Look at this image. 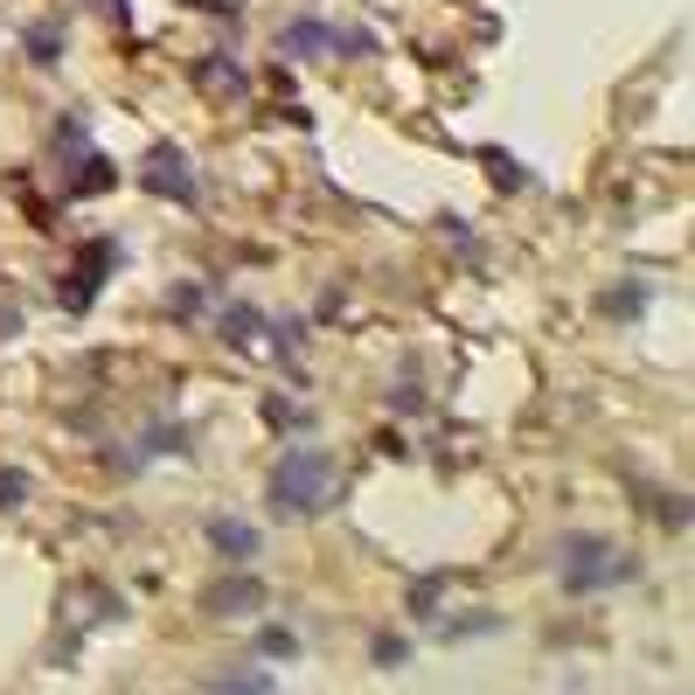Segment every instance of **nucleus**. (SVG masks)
I'll list each match as a JSON object with an SVG mask.
<instances>
[{"label":"nucleus","instance_id":"nucleus-22","mask_svg":"<svg viewBox=\"0 0 695 695\" xmlns=\"http://www.w3.org/2000/svg\"><path fill=\"white\" fill-rule=\"evenodd\" d=\"M654 515H661V529H688V508H682V494H654Z\"/></svg>","mask_w":695,"mask_h":695},{"label":"nucleus","instance_id":"nucleus-4","mask_svg":"<svg viewBox=\"0 0 695 695\" xmlns=\"http://www.w3.org/2000/svg\"><path fill=\"white\" fill-rule=\"evenodd\" d=\"M119 237H91V251L77 257V265L63 272V313H91L105 292V272H119Z\"/></svg>","mask_w":695,"mask_h":695},{"label":"nucleus","instance_id":"nucleus-23","mask_svg":"<svg viewBox=\"0 0 695 695\" xmlns=\"http://www.w3.org/2000/svg\"><path fill=\"white\" fill-rule=\"evenodd\" d=\"M410 661V640H397V633H383L375 640V668H404Z\"/></svg>","mask_w":695,"mask_h":695},{"label":"nucleus","instance_id":"nucleus-9","mask_svg":"<svg viewBox=\"0 0 695 695\" xmlns=\"http://www.w3.org/2000/svg\"><path fill=\"white\" fill-rule=\"evenodd\" d=\"M265 334H272V321H265V313L251 307V299H237V307H223V341H230V348H257V341H265Z\"/></svg>","mask_w":695,"mask_h":695},{"label":"nucleus","instance_id":"nucleus-10","mask_svg":"<svg viewBox=\"0 0 695 695\" xmlns=\"http://www.w3.org/2000/svg\"><path fill=\"white\" fill-rule=\"evenodd\" d=\"M195 84H209V91H243L251 77H243V63L230 49H209V56H195Z\"/></svg>","mask_w":695,"mask_h":695},{"label":"nucleus","instance_id":"nucleus-2","mask_svg":"<svg viewBox=\"0 0 695 695\" xmlns=\"http://www.w3.org/2000/svg\"><path fill=\"white\" fill-rule=\"evenodd\" d=\"M556 577H563V591H571V598H591V591L633 585V577H640V556H619L606 536H563Z\"/></svg>","mask_w":695,"mask_h":695},{"label":"nucleus","instance_id":"nucleus-25","mask_svg":"<svg viewBox=\"0 0 695 695\" xmlns=\"http://www.w3.org/2000/svg\"><path fill=\"white\" fill-rule=\"evenodd\" d=\"M390 410H404V418H410V410H424V383H397V397H390Z\"/></svg>","mask_w":695,"mask_h":695},{"label":"nucleus","instance_id":"nucleus-24","mask_svg":"<svg viewBox=\"0 0 695 695\" xmlns=\"http://www.w3.org/2000/svg\"><path fill=\"white\" fill-rule=\"evenodd\" d=\"M265 418H272V424H307V431H313V410H299V404H286V397H272Z\"/></svg>","mask_w":695,"mask_h":695},{"label":"nucleus","instance_id":"nucleus-5","mask_svg":"<svg viewBox=\"0 0 695 695\" xmlns=\"http://www.w3.org/2000/svg\"><path fill=\"white\" fill-rule=\"evenodd\" d=\"M202 612H216V619H243V612H265V585H257L251 571L237 563V577H216L209 591H202Z\"/></svg>","mask_w":695,"mask_h":695},{"label":"nucleus","instance_id":"nucleus-7","mask_svg":"<svg viewBox=\"0 0 695 695\" xmlns=\"http://www.w3.org/2000/svg\"><path fill=\"white\" fill-rule=\"evenodd\" d=\"M327 49H334V28L313 22V14H299V22L278 28V56H286V63H313V56H327Z\"/></svg>","mask_w":695,"mask_h":695},{"label":"nucleus","instance_id":"nucleus-12","mask_svg":"<svg viewBox=\"0 0 695 695\" xmlns=\"http://www.w3.org/2000/svg\"><path fill=\"white\" fill-rule=\"evenodd\" d=\"M28 63H63V22H35L28 28Z\"/></svg>","mask_w":695,"mask_h":695},{"label":"nucleus","instance_id":"nucleus-20","mask_svg":"<svg viewBox=\"0 0 695 695\" xmlns=\"http://www.w3.org/2000/svg\"><path fill=\"white\" fill-rule=\"evenodd\" d=\"M257 654H272V661H292V654H299V633L265 626V633H257Z\"/></svg>","mask_w":695,"mask_h":695},{"label":"nucleus","instance_id":"nucleus-14","mask_svg":"<svg viewBox=\"0 0 695 695\" xmlns=\"http://www.w3.org/2000/svg\"><path fill=\"white\" fill-rule=\"evenodd\" d=\"M647 286H612L606 299H598V313H612V321H633V313H647Z\"/></svg>","mask_w":695,"mask_h":695},{"label":"nucleus","instance_id":"nucleus-21","mask_svg":"<svg viewBox=\"0 0 695 695\" xmlns=\"http://www.w3.org/2000/svg\"><path fill=\"white\" fill-rule=\"evenodd\" d=\"M209 307V286H181L175 299H167V313H175V321H188V313H202Z\"/></svg>","mask_w":695,"mask_h":695},{"label":"nucleus","instance_id":"nucleus-3","mask_svg":"<svg viewBox=\"0 0 695 695\" xmlns=\"http://www.w3.org/2000/svg\"><path fill=\"white\" fill-rule=\"evenodd\" d=\"M140 188H146V195H160V202H181V209H195V202H202V175H195V160H188L181 146H167V140L140 160Z\"/></svg>","mask_w":695,"mask_h":695},{"label":"nucleus","instance_id":"nucleus-17","mask_svg":"<svg viewBox=\"0 0 695 695\" xmlns=\"http://www.w3.org/2000/svg\"><path fill=\"white\" fill-rule=\"evenodd\" d=\"M28 501V474L22 466H0V515H14Z\"/></svg>","mask_w":695,"mask_h":695},{"label":"nucleus","instance_id":"nucleus-16","mask_svg":"<svg viewBox=\"0 0 695 695\" xmlns=\"http://www.w3.org/2000/svg\"><path fill=\"white\" fill-rule=\"evenodd\" d=\"M439 598H445V571H431L424 585H410V612H418V619H439Z\"/></svg>","mask_w":695,"mask_h":695},{"label":"nucleus","instance_id":"nucleus-15","mask_svg":"<svg viewBox=\"0 0 695 695\" xmlns=\"http://www.w3.org/2000/svg\"><path fill=\"white\" fill-rule=\"evenodd\" d=\"M501 626H508V619H501V612H474V619H453V626H445V640H487V633H501Z\"/></svg>","mask_w":695,"mask_h":695},{"label":"nucleus","instance_id":"nucleus-6","mask_svg":"<svg viewBox=\"0 0 695 695\" xmlns=\"http://www.w3.org/2000/svg\"><path fill=\"white\" fill-rule=\"evenodd\" d=\"M209 550H216L223 563H251L257 550H265V529H257V522H243V515H216V522H209Z\"/></svg>","mask_w":695,"mask_h":695},{"label":"nucleus","instance_id":"nucleus-18","mask_svg":"<svg viewBox=\"0 0 695 695\" xmlns=\"http://www.w3.org/2000/svg\"><path fill=\"white\" fill-rule=\"evenodd\" d=\"M84 140H91V111H63V119H56V146L70 154V146H84Z\"/></svg>","mask_w":695,"mask_h":695},{"label":"nucleus","instance_id":"nucleus-8","mask_svg":"<svg viewBox=\"0 0 695 695\" xmlns=\"http://www.w3.org/2000/svg\"><path fill=\"white\" fill-rule=\"evenodd\" d=\"M63 188H70L77 202H84V195H105V188H119V167H111L105 154H77V160H70V181H63Z\"/></svg>","mask_w":695,"mask_h":695},{"label":"nucleus","instance_id":"nucleus-19","mask_svg":"<svg viewBox=\"0 0 695 695\" xmlns=\"http://www.w3.org/2000/svg\"><path fill=\"white\" fill-rule=\"evenodd\" d=\"M209 688H257V695H265L272 674L265 668H230V674H209Z\"/></svg>","mask_w":695,"mask_h":695},{"label":"nucleus","instance_id":"nucleus-27","mask_svg":"<svg viewBox=\"0 0 695 695\" xmlns=\"http://www.w3.org/2000/svg\"><path fill=\"white\" fill-rule=\"evenodd\" d=\"M188 8H202V14H223V22H237V0H188Z\"/></svg>","mask_w":695,"mask_h":695},{"label":"nucleus","instance_id":"nucleus-11","mask_svg":"<svg viewBox=\"0 0 695 695\" xmlns=\"http://www.w3.org/2000/svg\"><path fill=\"white\" fill-rule=\"evenodd\" d=\"M480 167L494 175V188H501V195H522V188H529V175H522V167H515L508 154H501V146H480Z\"/></svg>","mask_w":695,"mask_h":695},{"label":"nucleus","instance_id":"nucleus-13","mask_svg":"<svg viewBox=\"0 0 695 695\" xmlns=\"http://www.w3.org/2000/svg\"><path fill=\"white\" fill-rule=\"evenodd\" d=\"M327 56H348V63H369V56H383V43H375L369 28H355V22H348V28H334V49H327Z\"/></svg>","mask_w":695,"mask_h":695},{"label":"nucleus","instance_id":"nucleus-26","mask_svg":"<svg viewBox=\"0 0 695 695\" xmlns=\"http://www.w3.org/2000/svg\"><path fill=\"white\" fill-rule=\"evenodd\" d=\"M299 334H307V321H278V355H292Z\"/></svg>","mask_w":695,"mask_h":695},{"label":"nucleus","instance_id":"nucleus-1","mask_svg":"<svg viewBox=\"0 0 695 695\" xmlns=\"http://www.w3.org/2000/svg\"><path fill=\"white\" fill-rule=\"evenodd\" d=\"M265 494H272V515H286V522L327 515L334 508V453L327 445H286Z\"/></svg>","mask_w":695,"mask_h":695}]
</instances>
